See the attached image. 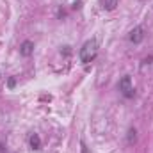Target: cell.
Here are the masks:
<instances>
[{
  "label": "cell",
  "mask_w": 153,
  "mask_h": 153,
  "mask_svg": "<svg viewBox=\"0 0 153 153\" xmlns=\"http://www.w3.org/2000/svg\"><path fill=\"white\" fill-rule=\"evenodd\" d=\"M96 55H98V43H96V39H89V41H85V43L82 45L80 52H78V57H80L82 64H89V62H93V61L96 59Z\"/></svg>",
  "instance_id": "1"
},
{
  "label": "cell",
  "mask_w": 153,
  "mask_h": 153,
  "mask_svg": "<svg viewBox=\"0 0 153 153\" xmlns=\"http://www.w3.org/2000/svg\"><path fill=\"white\" fill-rule=\"evenodd\" d=\"M117 87H119V91H121V94H123L125 98H134L135 89H134V85H132V78H130L128 75H125L121 80H119Z\"/></svg>",
  "instance_id": "2"
},
{
  "label": "cell",
  "mask_w": 153,
  "mask_h": 153,
  "mask_svg": "<svg viewBox=\"0 0 153 153\" xmlns=\"http://www.w3.org/2000/svg\"><path fill=\"white\" fill-rule=\"evenodd\" d=\"M128 39L134 43V45H139L143 39H144V29L141 27V25H137V27H134L132 30H130V36H128Z\"/></svg>",
  "instance_id": "3"
},
{
  "label": "cell",
  "mask_w": 153,
  "mask_h": 153,
  "mask_svg": "<svg viewBox=\"0 0 153 153\" xmlns=\"http://www.w3.org/2000/svg\"><path fill=\"white\" fill-rule=\"evenodd\" d=\"M20 53H22L23 57H30V55L34 53V43L29 41V39H25V41L20 45Z\"/></svg>",
  "instance_id": "4"
},
{
  "label": "cell",
  "mask_w": 153,
  "mask_h": 153,
  "mask_svg": "<svg viewBox=\"0 0 153 153\" xmlns=\"http://www.w3.org/2000/svg\"><path fill=\"white\" fill-rule=\"evenodd\" d=\"M117 4H119V0H100V5L105 11H114L116 7H117Z\"/></svg>",
  "instance_id": "5"
},
{
  "label": "cell",
  "mask_w": 153,
  "mask_h": 153,
  "mask_svg": "<svg viewBox=\"0 0 153 153\" xmlns=\"http://www.w3.org/2000/svg\"><path fill=\"white\" fill-rule=\"evenodd\" d=\"M29 144H30V148H32V150H39V148H41V139H39L38 134H32V135H30Z\"/></svg>",
  "instance_id": "6"
},
{
  "label": "cell",
  "mask_w": 153,
  "mask_h": 153,
  "mask_svg": "<svg viewBox=\"0 0 153 153\" xmlns=\"http://www.w3.org/2000/svg\"><path fill=\"white\" fill-rule=\"evenodd\" d=\"M128 143H130V144L135 143V130H134V128H130V132H128Z\"/></svg>",
  "instance_id": "7"
},
{
  "label": "cell",
  "mask_w": 153,
  "mask_h": 153,
  "mask_svg": "<svg viewBox=\"0 0 153 153\" xmlns=\"http://www.w3.org/2000/svg\"><path fill=\"white\" fill-rule=\"evenodd\" d=\"M7 85H9V87H14V78H9V82H7Z\"/></svg>",
  "instance_id": "8"
}]
</instances>
